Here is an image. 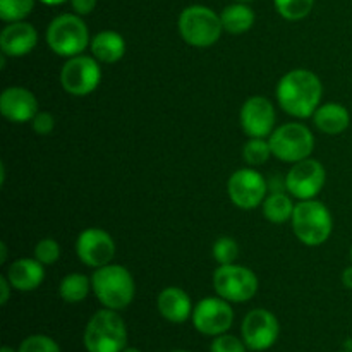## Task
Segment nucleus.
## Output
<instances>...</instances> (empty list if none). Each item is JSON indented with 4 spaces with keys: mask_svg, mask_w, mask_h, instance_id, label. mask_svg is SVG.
I'll list each match as a JSON object with an SVG mask.
<instances>
[{
    "mask_svg": "<svg viewBox=\"0 0 352 352\" xmlns=\"http://www.w3.org/2000/svg\"><path fill=\"white\" fill-rule=\"evenodd\" d=\"M122 352H141L140 349H134V347H126Z\"/></svg>",
    "mask_w": 352,
    "mask_h": 352,
    "instance_id": "38",
    "label": "nucleus"
},
{
    "mask_svg": "<svg viewBox=\"0 0 352 352\" xmlns=\"http://www.w3.org/2000/svg\"><path fill=\"white\" fill-rule=\"evenodd\" d=\"M313 122L316 129L322 133L337 136L349 127L351 116L346 107L340 103H325V105H320L313 113Z\"/></svg>",
    "mask_w": 352,
    "mask_h": 352,
    "instance_id": "20",
    "label": "nucleus"
},
{
    "mask_svg": "<svg viewBox=\"0 0 352 352\" xmlns=\"http://www.w3.org/2000/svg\"><path fill=\"white\" fill-rule=\"evenodd\" d=\"M294 208L292 199L284 192H274L263 201V215L272 223H285L292 220Z\"/></svg>",
    "mask_w": 352,
    "mask_h": 352,
    "instance_id": "23",
    "label": "nucleus"
},
{
    "mask_svg": "<svg viewBox=\"0 0 352 352\" xmlns=\"http://www.w3.org/2000/svg\"><path fill=\"white\" fill-rule=\"evenodd\" d=\"M6 277L16 291H34L40 287L45 278L43 263H40L36 258H19L10 265Z\"/></svg>",
    "mask_w": 352,
    "mask_h": 352,
    "instance_id": "18",
    "label": "nucleus"
},
{
    "mask_svg": "<svg viewBox=\"0 0 352 352\" xmlns=\"http://www.w3.org/2000/svg\"><path fill=\"white\" fill-rule=\"evenodd\" d=\"M327 181L325 167L318 160L305 158L301 162H296L285 177V188L294 198L313 199L320 195Z\"/></svg>",
    "mask_w": 352,
    "mask_h": 352,
    "instance_id": "12",
    "label": "nucleus"
},
{
    "mask_svg": "<svg viewBox=\"0 0 352 352\" xmlns=\"http://www.w3.org/2000/svg\"><path fill=\"white\" fill-rule=\"evenodd\" d=\"M31 124H33L34 133L40 136H48L55 127V117L50 112H38Z\"/></svg>",
    "mask_w": 352,
    "mask_h": 352,
    "instance_id": "32",
    "label": "nucleus"
},
{
    "mask_svg": "<svg viewBox=\"0 0 352 352\" xmlns=\"http://www.w3.org/2000/svg\"><path fill=\"white\" fill-rule=\"evenodd\" d=\"M76 253L86 267L102 268L112 261L116 254V243L109 232L91 227L79 234L76 241Z\"/></svg>",
    "mask_w": 352,
    "mask_h": 352,
    "instance_id": "14",
    "label": "nucleus"
},
{
    "mask_svg": "<svg viewBox=\"0 0 352 352\" xmlns=\"http://www.w3.org/2000/svg\"><path fill=\"white\" fill-rule=\"evenodd\" d=\"M222 26L230 34H243L250 31L254 24V12L246 3H232L220 14Z\"/></svg>",
    "mask_w": 352,
    "mask_h": 352,
    "instance_id": "22",
    "label": "nucleus"
},
{
    "mask_svg": "<svg viewBox=\"0 0 352 352\" xmlns=\"http://www.w3.org/2000/svg\"><path fill=\"white\" fill-rule=\"evenodd\" d=\"M239 256V246L232 237H220L213 244V258L219 265H232L236 263Z\"/></svg>",
    "mask_w": 352,
    "mask_h": 352,
    "instance_id": "28",
    "label": "nucleus"
},
{
    "mask_svg": "<svg viewBox=\"0 0 352 352\" xmlns=\"http://www.w3.org/2000/svg\"><path fill=\"white\" fill-rule=\"evenodd\" d=\"M215 292L229 302H246L258 292V277L241 265H220L213 275Z\"/></svg>",
    "mask_w": 352,
    "mask_h": 352,
    "instance_id": "8",
    "label": "nucleus"
},
{
    "mask_svg": "<svg viewBox=\"0 0 352 352\" xmlns=\"http://www.w3.org/2000/svg\"><path fill=\"white\" fill-rule=\"evenodd\" d=\"M291 222L296 237L306 246H322L332 236V215L329 208L316 199L298 203Z\"/></svg>",
    "mask_w": 352,
    "mask_h": 352,
    "instance_id": "4",
    "label": "nucleus"
},
{
    "mask_svg": "<svg viewBox=\"0 0 352 352\" xmlns=\"http://www.w3.org/2000/svg\"><path fill=\"white\" fill-rule=\"evenodd\" d=\"M342 352H349V351H342Z\"/></svg>",
    "mask_w": 352,
    "mask_h": 352,
    "instance_id": "43",
    "label": "nucleus"
},
{
    "mask_svg": "<svg viewBox=\"0 0 352 352\" xmlns=\"http://www.w3.org/2000/svg\"><path fill=\"white\" fill-rule=\"evenodd\" d=\"M91 54L102 64H116L126 54V41L117 31H102L93 36Z\"/></svg>",
    "mask_w": 352,
    "mask_h": 352,
    "instance_id": "21",
    "label": "nucleus"
},
{
    "mask_svg": "<svg viewBox=\"0 0 352 352\" xmlns=\"http://www.w3.org/2000/svg\"><path fill=\"white\" fill-rule=\"evenodd\" d=\"M38 43V33L26 21L9 23L0 33V48L7 57H24Z\"/></svg>",
    "mask_w": 352,
    "mask_h": 352,
    "instance_id": "17",
    "label": "nucleus"
},
{
    "mask_svg": "<svg viewBox=\"0 0 352 352\" xmlns=\"http://www.w3.org/2000/svg\"><path fill=\"white\" fill-rule=\"evenodd\" d=\"M172 352H188V351H172Z\"/></svg>",
    "mask_w": 352,
    "mask_h": 352,
    "instance_id": "41",
    "label": "nucleus"
},
{
    "mask_svg": "<svg viewBox=\"0 0 352 352\" xmlns=\"http://www.w3.org/2000/svg\"><path fill=\"white\" fill-rule=\"evenodd\" d=\"M34 258L43 265H54L60 258V246L55 239H41L34 248Z\"/></svg>",
    "mask_w": 352,
    "mask_h": 352,
    "instance_id": "30",
    "label": "nucleus"
},
{
    "mask_svg": "<svg viewBox=\"0 0 352 352\" xmlns=\"http://www.w3.org/2000/svg\"><path fill=\"white\" fill-rule=\"evenodd\" d=\"M71 6L78 16H86L96 7V0H71Z\"/></svg>",
    "mask_w": 352,
    "mask_h": 352,
    "instance_id": "33",
    "label": "nucleus"
},
{
    "mask_svg": "<svg viewBox=\"0 0 352 352\" xmlns=\"http://www.w3.org/2000/svg\"><path fill=\"white\" fill-rule=\"evenodd\" d=\"M351 261H352V248H351Z\"/></svg>",
    "mask_w": 352,
    "mask_h": 352,
    "instance_id": "42",
    "label": "nucleus"
},
{
    "mask_svg": "<svg viewBox=\"0 0 352 352\" xmlns=\"http://www.w3.org/2000/svg\"><path fill=\"white\" fill-rule=\"evenodd\" d=\"M43 3H47V6H60V3L67 2V0H41Z\"/></svg>",
    "mask_w": 352,
    "mask_h": 352,
    "instance_id": "37",
    "label": "nucleus"
},
{
    "mask_svg": "<svg viewBox=\"0 0 352 352\" xmlns=\"http://www.w3.org/2000/svg\"><path fill=\"white\" fill-rule=\"evenodd\" d=\"M246 349L248 346L244 344V340L222 333V336L215 337L212 347H210V352H246Z\"/></svg>",
    "mask_w": 352,
    "mask_h": 352,
    "instance_id": "31",
    "label": "nucleus"
},
{
    "mask_svg": "<svg viewBox=\"0 0 352 352\" xmlns=\"http://www.w3.org/2000/svg\"><path fill=\"white\" fill-rule=\"evenodd\" d=\"M10 282L7 280V277H0V292H2V296H0V305L6 306L7 301H9V296H10Z\"/></svg>",
    "mask_w": 352,
    "mask_h": 352,
    "instance_id": "34",
    "label": "nucleus"
},
{
    "mask_svg": "<svg viewBox=\"0 0 352 352\" xmlns=\"http://www.w3.org/2000/svg\"><path fill=\"white\" fill-rule=\"evenodd\" d=\"M237 2H243V3H248V2H253V0H237Z\"/></svg>",
    "mask_w": 352,
    "mask_h": 352,
    "instance_id": "40",
    "label": "nucleus"
},
{
    "mask_svg": "<svg viewBox=\"0 0 352 352\" xmlns=\"http://www.w3.org/2000/svg\"><path fill=\"white\" fill-rule=\"evenodd\" d=\"M243 340L250 351H268L278 339L280 327L274 313L268 309H253L248 313L241 327Z\"/></svg>",
    "mask_w": 352,
    "mask_h": 352,
    "instance_id": "13",
    "label": "nucleus"
},
{
    "mask_svg": "<svg viewBox=\"0 0 352 352\" xmlns=\"http://www.w3.org/2000/svg\"><path fill=\"white\" fill-rule=\"evenodd\" d=\"M89 289H91V280L86 275L71 274L62 278L58 292H60V298L65 302L76 305V302H81L88 298Z\"/></svg>",
    "mask_w": 352,
    "mask_h": 352,
    "instance_id": "24",
    "label": "nucleus"
},
{
    "mask_svg": "<svg viewBox=\"0 0 352 352\" xmlns=\"http://www.w3.org/2000/svg\"><path fill=\"white\" fill-rule=\"evenodd\" d=\"M322 81L308 69L289 71L277 85L278 105L296 119L313 117L322 102Z\"/></svg>",
    "mask_w": 352,
    "mask_h": 352,
    "instance_id": "1",
    "label": "nucleus"
},
{
    "mask_svg": "<svg viewBox=\"0 0 352 352\" xmlns=\"http://www.w3.org/2000/svg\"><path fill=\"white\" fill-rule=\"evenodd\" d=\"M234 323V309L223 298H205L192 309V325L199 333L219 337L229 332Z\"/></svg>",
    "mask_w": 352,
    "mask_h": 352,
    "instance_id": "10",
    "label": "nucleus"
},
{
    "mask_svg": "<svg viewBox=\"0 0 352 352\" xmlns=\"http://www.w3.org/2000/svg\"><path fill=\"white\" fill-rule=\"evenodd\" d=\"M158 311L167 322L184 323L192 316V305L189 296L179 287H167L158 296Z\"/></svg>",
    "mask_w": 352,
    "mask_h": 352,
    "instance_id": "19",
    "label": "nucleus"
},
{
    "mask_svg": "<svg viewBox=\"0 0 352 352\" xmlns=\"http://www.w3.org/2000/svg\"><path fill=\"white\" fill-rule=\"evenodd\" d=\"M0 250H2V254H0V263H3V261L7 260V246H6V243L0 244Z\"/></svg>",
    "mask_w": 352,
    "mask_h": 352,
    "instance_id": "36",
    "label": "nucleus"
},
{
    "mask_svg": "<svg viewBox=\"0 0 352 352\" xmlns=\"http://www.w3.org/2000/svg\"><path fill=\"white\" fill-rule=\"evenodd\" d=\"M102 81L98 60L88 55H76L64 64L60 71L62 88L72 96H86L95 91Z\"/></svg>",
    "mask_w": 352,
    "mask_h": 352,
    "instance_id": "9",
    "label": "nucleus"
},
{
    "mask_svg": "<svg viewBox=\"0 0 352 352\" xmlns=\"http://www.w3.org/2000/svg\"><path fill=\"white\" fill-rule=\"evenodd\" d=\"M34 0H0V19L6 23H17L30 16Z\"/></svg>",
    "mask_w": 352,
    "mask_h": 352,
    "instance_id": "26",
    "label": "nucleus"
},
{
    "mask_svg": "<svg viewBox=\"0 0 352 352\" xmlns=\"http://www.w3.org/2000/svg\"><path fill=\"white\" fill-rule=\"evenodd\" d=\"M17 352H60V347L54 339L47 336H30L21 342Z\"/></svg>",
    "mask_w": 352,
    "mask_h": 352,
    "instance_id": "29",
    "label": "nucleus"
},
{
    "mask_svg": "<svg viewBox=\"0 0 352 352\" xmlns=\"http://www.w3.org/2000/svg\"><path fill=\"white\" fill-rule=\"evenodd\" d=\"M0 112L10 122L24 124L38 113V100L30 89L10 86L0 95Z\"/></svg>",
    "mask_w": 352,
    "mask_h": 352,
    "instance_id": "16",
    "label": "nucleus"
},
{
    "mask_svg": "<svg viewBox=\"0 0 352 352\" xmlns=\"http://www.w3.org/2000/svg\"><path fill=\"white\" fill-rule=\"evenodd\" d=\"M222 31V19L210 7L189 6L179 16V33L191 47H212L219 41Z\"/></svg>",
    "mask_w": 352,
    "mask_h": 352,
    "instance_id": "5",
    "label": "nucleus"
},
{
    "mask_svg": "<svg viewBox=\"0 0 352 352\" xmlns=\"http://www.w3.org/2000/svg\"><path fill=\"white\" fill-rule=\"evenodd\" d=\"M47 43L60 57H76L89 45V33L85 21L74 14H62L50 23Z\"/></svg>",
    "mask_w": 352,
    "mask_h": 352,
    "instance_id": "6",
    "label": "nucleus"
},
{
    "mask_svg": "<svg viewBox=\"0 0 352 352\" xmlns=\"http://www.w3.org/2000/svg\"><path fill=\"white\" fill-rule=\"evenodd\" d=\"M272 155L287 164H296L309 158L315 148V136L311 131L299 122H289L277 127L268 136Z\"/></svg>",
    "mask_w": 352,
    "mask_h": 352,
    "instance_id": "7",
    "label": "nucleus"
},
{
    "mask_svg": "<svg viewBox=\"0 0 352 352\" xmlns=\"http://www.w3.org/2000/svg\"><path fill=\"white\" fill-rule=\"evenodd\" d=\"M278 14L287 21H301L311 12L315 0H274Z\"/></svg>",
    "mask_w": 352,
    "mask_h": 352,
    "instance_id": "27",
    "label": "nucleus"
},
{
    "mask_svg": "<svg viewBox=\"0 0 352 352\" xmlns=\"http://www.w3.org/2000/svg\"><path fill=\"white\" fill-rule=\"evenodd\" d=\"M0 352H16V351H14V349H10L9 346H3V347H2V351H0Z\"/></svg>",
    "mask_w": 352,
    "mask_h": 352,
    "instance_id": "39",
    "label": "nucleus"
},
{
    "mask_svg": "<svg viewBox=\"0 0 352 352\" xmlns=\"http://www.w3.org/2000/svg\"><path fill=\"white\" fill-rule=\"evenodd\" d=\"M127 344V329L116 309H100L89 318L85 330L88 352H122Z\"/></svg>",
    "mask_w": 352,
    "mask_h": 352,
    "instance_id": "3",
    "label": "nucleus"
},
{
    "mask_svg": "<svg viewBox=\"0 0 352 352\" xmlns=\"http://www.w3.org/2000/svg\"><path fill=\"white\" fill-rule=\"evenodd\" d=\"M243 157L246 164L253 167L267 164L268 158L272 157L270 143L265 138H250V141L243 148Z\"/></svg>",
    "mask_w": 352,
    "mask_h": 352,
    "instance_id": "25",
    "label": "nucleus"
},
{
    "mask_svg": "<svg viewBox=\"0 0 352 352\" xmlns=\"http://www.w3.org/2000/svg\"><path fill=\"white\" fill-rule=\"evenodd\" d=\"M268 186L263 175L253 168H241L230 175L227 182L229 198L237 208L254 210L263 205Z\"/></svg>",
    "mask_w": 352,
    "mask_h": 352,
    "instance_id": "11",
    "label": "nucleus"
},
{
    "mask_svg": "<svg viewBox=\"0 0 352 352\" xmlns=\"http://www.w3.org/2000/svg\"><path fill=\"white\" fill-rule=\"evenodd\" d=\"M241 126L250 138H267L274 133L275 109L265 96H251L241 109Z\"/></svg>",
    "mask_w": 352,
    "mask_h": 352,
    "instance_id": "15",
    "label": "nucleus"
},
{
    "mask_svg": "<svg viewBox=\"0 0 352 352\" xmlns=\"http://www.w3.org/2000/svg\"><path fill=\"white\" fill-rule=\"evenodd\" d=\"M342 284L352 291V267H347L342 274Z\"/></svg>",
    "mask_w": 352,
    "mask_h": 352,
    "instance_id": "35",
    "label": "nucleus"
},
{
    "mask_svg": "<svg viewBox=\"0 0 352 352\" xmlns=\"http://www.w3.org/2000/svg\"><path fill=\"white\" fill-rule=\"evenodd\" d=\"M91 289L96 299L105 308L116 309V311L127 308L136 294V285L129 270L126 267L112 263L96 268L91 277Z\"/></svg>",
    "mask_w": 352,
    "mask_h": 352,
    "instance_id": "2",
    "label": "nucleus"
}]
</instances>
